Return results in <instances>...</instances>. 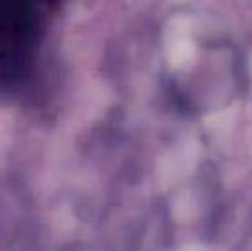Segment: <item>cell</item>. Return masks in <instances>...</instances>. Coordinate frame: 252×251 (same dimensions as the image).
<instances>
[{"mask_svg": "<svg viewBox=\"0 0 252 251\" xmlns=\"http://www.w3.org/2000/svg\"><path fill=\"white\" fill-rule=\"evenodd\" d=\"M63 0H0V86H16L33 69L45 31Z\"/></svg>", "mask_w": 252, "mask_h": 251, "instance_id": "6da1fadb", "label": "cell"}]
</instances>
